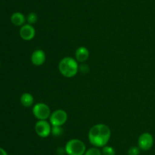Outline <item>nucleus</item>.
Here are the masks:
<instances>
[{
	"label": "nucleus",
	"mask_w": 155,
	"mask_h": 155,
	"mask_svg": "<svg viewBox=\"0 0 155 155\" xmlns=\"http://www.w3.org/2000/svg\"><path fill=\"white\" fill-rule=\"evenodd\" d=\"M111 135L110 129L107 125L99 123L92 126L88 134L89 141L96 147H103L108 143Z\"/></svg>",
	"instance_id": "f257e3e1"
},
{
	"label": "nucleus",
	"mask_w": 155,
	"mask_h": 155,
	"mask_svg": "<svg viewBox=\"0 0 155 155\" xmlns=\"http://www.w3.org/2000/svg\"><path fill=\"white\" fill-rule=\"evenodd\" d=\"M59 71L66 78H73L79 71L78 62L72 57H64L58 64Z\"/></svg>",
	"instance_id": "f03ea898"
},
{
	"label": "nucleus",
	"mask_w": 155,
	"mask_h": 155,
	"mask_svg": "<svg viewBox=\"0 0 155 155\" xmlns=\"http://www.w3.org/2000/svg\"><path fill=\"white\" fill-rule=\"evenodd\" d=\"M64 148L68 155H84L86 151V144L83 141L77 138L69 140Z\"/></svg>",
	"instance_id": "7ed1b4c3"
},
{
	"label": "nucleus",
	"mask_w": 155,
	"mask_h": 155,
	"mask_svg": "<svg viewBox=\"0 0 155 155\" xmlns=\"http://www.w3.org/2000/svg\"><path fill=\"white\" fill-rule=\"evenodd\" d=\"M33 114L39 120H46L51 115V110L45 103H37L33 106Z\"/></svg>",
	"instance_id": "20e7f679"
},
{
	"label": "nucleus",
	"mask_w": 155,
	"mask_h": 155,
	"mask_svg": "<svg viewBox=\"0 0 155 155\" xmlns=\"http://www.w3.org/2000/svg\"><path fill=\"white\" fill-rule=\"evenodd\" d=\"M51 126H62L68 120V113L64 109H56L49 117Z\"/></svg>",
	"instance_id": "39448f33"
},
{
	"label": "nucleus",
	"mask_w": 155,
	"mask_h": 155,
	"mask_svg": "<svg viewBox=\"0 0 155 155\" xmlns=\"http://www.w3.org/2000/svg\"><path fill=\"white\" fill-rule=\"evenodd\" d=\"M35 131L41 138H46L51 134V126L46 120H38L35 125Z\"/></svg>",
	"instance_id": "423d86ee"
},
{
	"label": "nucleus",
	"mask_w": 155,
	"mask_h": 155,
	"mask_svg": "<svg viewBox=\"0 0 155 155\" xmlns=\"http://www.w3.org/2000/svg\"><path fill=\"white\" fill-rule=\"evenodd\" d=\"M154 137L149 132H144L139 136L138 140L139 147L142 150H148L153 147Z\"/></svg>",
	"instance_id": "0eeeda50"
},
{
	"label": "nucleus",
	"mask_w": 155,
	"mask_h": 155,
	"mask_svg": "<svg viewBox=\"0 0 155 155\" xmlns=\"http://www.w3.org/2000/svg\"><path fill=\"white\" fill-rule=\"evenodd\" d=\"M19 33L21 37L24 40L29 41L34 38L35 35H36V30L32 24H26L21 26Z\"/></svg>",
	"instance_id": "6e6552de"
},
{
	"label": "nucleus",
	"mask_w": 155,
	"mask_h": 155,
	"mask_svg": "<svg viewBox=\"0 0 155 155\" xmlns=\"http://www.w3.org/2000/svg\"><path fill=\"white\" fill-rule=\"evenodd\" d=\"M46 56L42 50H36L31 55V62L36 66H40L45 62Z\"/></svg>",
	"instance_id": "1a4fd4ad"
},
{
	"label": "nucleus",
	"mask_w": 155,
	"mask_h": 155,
	"mask_svg": "<svg viewBox=\"0 0 155 155\" xmlns=\"http://www.w3.org/2000/svg\"><path fill=\"white\" fill-rule=\"evenodd\" d=\"M76 60L79 62H84L89 59V51L86 47L80 46L76 50Z\"/></svg>",
	"instance_id": "9d476101"
},
{
	"label": "nucleus",
	"mask_w": 155,
	"mask_h": 155,
	"mask_svg": "<svg viewBox=\"0 0 155 155\" xmlns=\"http://www.w3.org/2000/svg\"><path fill=\"white\" fill-rule=\"evenodd\" d=\"M11 21L14 25L23 26L24 24H25L24 23L26 21V18L21 12H15L14 14H12V17H11Z\"/></svg>",
	"instance_id": "9b49d317"
},
{
	"label": "nucleus",
	"mask_w": 155,
	"mask_h": 155,
	"mask_svg": "<svg viewBox=\"0 0 155 155\" xmlns=\"http://www.w3.org/2000/svg\"><path fill=\"white\" fill-rule=\"evenodd\" d=\"M34 98L33 96L30 93H24L21 97V103L25 107H30L33 104Z\"/></svg>",
	"instance_id": "f8f14e48"
},
{
	"label": "nucleus",
	"mask_w": 155,
	"mask_h": 155,
	"mask_svg": "<svg viewBox=\"0 0 155 155\" xmlns=\"http://www.w3.org/2000/svg\"><path fill=\"white\" fill-rule=\"evenodd\" d=\"M51 133L55 137L61 136V135H63L64 129L62 128V126H52V127H51Z\"/></svg>",
	"instance_id": "ddd939ff"
},
{
	"label": "nucleus",
	"mask_w": 155,
	"mask_h": 155,
	"mask_svg": "<svg viewBox=\"0 0 155 155\" xmlns=\"http://www.w3.org/2000/svg\"><path fill=\"white\" fill-rule=\"evenodd\" d=\"M38 20V16L35 12H30V14H28L27 17V21L28 22V24H34L35 23H36Z\"/></svg>",
	"instance_id": "4468645a"
},
{
	"label": "nucleus",
	"mask_w": 155,
	"mask_h": 155,
	"mask_svg": "<svg viewBox=\"0 0 155 155\" xmlns=\"http://www.w3.org/2000/svg\"><path fill=\"white\" fill-rule=\"evenodd\" d=\"M84 155H102V152L96 147H91L88 149L84 153Z\"/></svg>",
	"instance_id": "2eb2a0df"
},
{
	"label": "nucleus",
	"mask_w": 155,
	"mask_h": 155,
	"mask_svg": "<svg viewBox=\"0 0 155 155\" xmlns=\"http://www.w3.org/2000/svg\"><path fill=\"white\" fill-rule=\"evenodd\" d=\"M102 155H115V150L111 146L105 145L102 148Z\"/></svg>",
	"instance_id": "dca6fc26"
},
{
	"label": "nucleus",
	"mask_w": 155,
	"mask_h": 155,
	"mask_svg": "<svg viewBox=\"0 0 155 155\" xmlns=\"http://www.w3.org/2000/svg\"><path fill=\"white\" fill-rule=\"evenodd\" d=\"M140 150L139 147L133 146L130 147L128 150V155H139L140 154Z\"/></svg>",
	"instance_id": "f3484780"
},
{
	"label": "nucleus",
	"mask_w": 155,
	"mask_h": 155,
	"mask_svg": "<svg viewBox=\"0 0 155 155\" xmlns=\"http://www.w3.org/2000/svg\"><path fill=\"white\" fill-rule=\"evenodd\" d=\"M79 70L82 73H87L89 71V68L88 67L87 65L84 64V65H80V66H79Z\"/></svg>",
	"instance_id": "a211bd4d"
},
{
	"label": "nucleus",
	"mask_w": 155,
	"mask_h": 155,
	"mask_svg": "<svg viewBox=\"0 0 155 155\" xmlns=\"http://www.w3.org/2000/svg\"><path fill=\"white\" fill-rule=\"evenodd\" d=\"M56 152H57L58 155H63L64 153H66L65 152V148H63V147H58V148L57 149V150H56Z\"/></svg>",
	"instance_id": "6ab92c4d"
},
{
	"label": "nucleus",
	"mask_w": 155,
	"mask_h": 155,
	"mask_svg": "<svg viewBox=\"0 0 155 155\" xmlns=\"http://www.w3.org/2000/svg\"><path fill=\"white\" fill-rule=\"evenodd\" d=\"M0 155H8V153L5 149L0 147Z\"/></svg>",
	"instance_id": "aec40b11"
},
{
	"label": "nucleus",
	"mask_w": 155,
	"mask_h": 155,
	"mask_svg": "<svg viewBox=\"0 0 155 155\" xmlns=\"http://www.w3.org/2000/svg\"><path fill=\"white\" fill-rule=\"evenodd\" d=\"M0 66H1V63H0Z\"/></svg>",
	"instance_id": "412c9836"
}]
</instances>
